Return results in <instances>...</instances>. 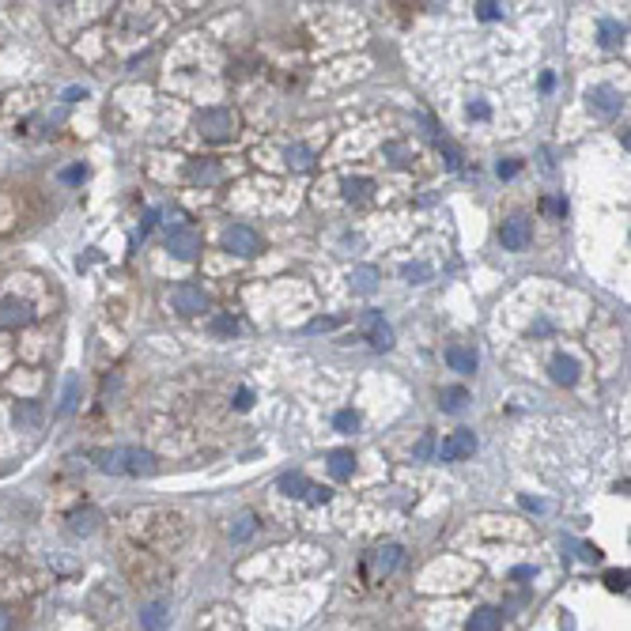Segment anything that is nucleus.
I'll use <instances>...</instances> for the list:
<instances>
[{"mask_svg":"<svg viewBox=\"0 0 631 631\" xmlns=\"http://www.w3.org/2000/svg\"><path fill=\"white\" fill-rule=\"evenodd\" d=\"M98 469L103 473H129V477H151L159 469V458L151 450H140V446H117V450H106L98 453Z\"/></svg>","mask_w":631,"mask_h":631,"instance_id":"nucleus-1","label":"nucleus"},{"mask_svg":"<svg viewBox=\"0 0 631 631\" xmlns=\"http://www.w3.org/2000/svg\"><path fill=\"white\" fill-rule=\"evenodd\" d=\"M197 132H201L204 140H212V144H224L231 140L238 132V117H235V110H227V106H208L197 114Z\"/></svg>","mask_w":631,"mask_h":631,"instance_id":"nucleus-2","label":"nucleus"},{"mask_svg":"<svg viewBox=\"0 0 631 631\" xmlns=\"http://www.w3.org/2000/svg\"><path fill=\"white\" fill-rule=\"evenodd\" d=\"M529 238H533V227H529V219L526 216H511V219H503V227H499V242H503V250H526L529 246Z\"/></svg>","mask_w":631,"mask_h":631,"instance_id":"nucleus-3","label":"nucleus"},{"mask_svg":"<svg viewBox=\"0 0 631 631\" xmlns=\"http://www.w3.org/2000/svg\"><path fill=\"white\" fill-rule=\"evenodd\" d=\"M167 250L174 253L178 261H193L197 253H201V235L190 227H174L170 235H167Z\"/></svg>","mask_w":631,"mask_h":631,"instance_id":"nucleus-4","label":"nucleus"},{"mask_svg":"<svg viewBox=\"0 0 631 631\" xmlns=\"http://www.w3.org/2000/svg\"><path fill=\"white\" fill-rule=\"evenodd\" d=\"M224 246H227L231 253H238V257H253V253L261 250V238L253 235L250 227L235 224V227H227V231H224Z\"/></svg>","mask_w":631,"mask_h":631,"instance_id":"nucleus-5","label":"nucleus"},{"mask_svg":"<svg viewBox=\"0 0 631 631\" xmlns=\"http://www.w3.org/2000/svg\"><path fill=\"white\" fill-rule=\"evenodd\" d=\"M473 450H477V435L473 431H453V435L439 446V458L442 461H461V458H473Z\"/></svg>","mask_w":631,"mask_h":631,"instance_id":"nucleus-6","label":"nucleus"},{"mask_svg":"<svg viewBox=\"0 0 631 631\" xmlns=\"http://www.w3.org/2000/svg\"><path fill=\"white\" fill-rule=\"evenodd\" d=\"M174 306H178L182 314H190V318L193 314H204V310H208V295L197 284H178V287H174Z\"/></svg>","mask_w":631,"mask_h":631,"instance_id":"nucleus-7","label":"nucleus"},{"mask_svg":"<svg viewBox=\"0 0 631 631\" xmlns=\"http://www.w3.org/2000/svg\"><path fill=\"white\" fill-rule=\"evenodd\" d=\"M363 329H367V340L378 352H390L393 348V329L382 322V314L378 310H371V314H363Z\"/></svg>","mask_w":631,"mask_h":631,"instance_id":"nucleus-8","label":"nucleus"},{"mask_svg":"<svg viewBox=\"0 0 631 631\" xmlns=\"http://www.w3.org/2000/svg\"><path fill=\"white\" fill-rule=\"evenodd\" d=\"M30 322H35L30 303H23V299H4V303H0V325L16 329V325H30Z\"/></svg>","mask_w":631,"mask_h":631,"instance_id":"nucleus-9","label":"nucleus"},{"mask_svg":"<svg viewBox=\"0 0 631 631\" xmlns=\"http://www.w3.org/2000/svg\"><path fill=\"white\" fill-rule=\"evenodd\" d=\"M548 371H552V382H560V386H574V382H579V359H574V356H552Z\"/></svg>","mask_w":631,"mask_h":631,"instance_id":"nucleus-10","label":"nucleus"},{"mask_svg":"<svg viewBox=\"0 0 631 631\" xmlns=\"http://www.w3.org/2000/svg\"><path fill=\"white\" fill-rule=\"evenodd\" d=\"M590 106L597 110V114L613 117L620 110V91H616V87H594V91H590Z\"/></svg>","mask_w":631,"mask_h":631,"instance_id":"nucleus-11","label":"nucleus"},{"mask_svg":"<svg viewBox=\"0 0 631 631\" xmlns=\"http://www.w3.org/2000/svg\"><path fill=\"white\" fill-rule=\"evenodd\" d=\"M140 624L144 631H167V605L163 601H151L140 608Z\"/></svg>","mask_w":631,"mask_h":631,"instance_id":"nucleus-12","label":"nucleus"},{"mask_svg":"<svg viewBox=\"0 0 631 631\" xmlns=\"http://www.w3.org/2000/svg\"><path fill=\"white\" fill-rule=\"evenodd\" d=\"M503 627V613L499 608H477L469 616V631H499Z\"/></svg>","mask_w":631,"mask_h":631,"instance_id":"nucleus-13","label":"nucleus"},{"mask_svg":"<svg viewBox=\"0 0 631 631\" xmlns=\"http://www.w3.org/2000/svg\"><path fill=\"white\" fill-rule=\"evenodd\" d=\"M348 280H352V287H356L359 295H371L374 287H378V269H371V265H356Z\"/></svg>","mask_w":631,"mask_h":631,"instance_id":"nucleus-14","label":"nucleus"},{"mask_svg":"<svg viewBox=\"0 0 631 631\" xmlns=\"http://www.w3.org/2000/svg\"><path fill=\"white\" fill-rule=\"evenodd\" d=\"M76 405H80V378H76V374H69V378H64V390H61L57 416H72Z\"/></svg>","mask_w":631,"mask_h":631,"instance_id":"nucleus-15","label":"nucleus"},{"mask_svg":"<svg viewBox=\"0 0 631 631\" xmlns=\"http://www.w3.org/2000/svg\"><path fill=\"white\" fill-rule=\"evenodd\" d=\"M446 363L453 371H461V374H473L477 371V356H473L469 348H461V345H450L446 348Z\"/></svg>","mask_w":631,"mask_h":631,"instance_id":"nucleus-16","label":"nucleus"},{"mask_svg":"<svg viewBox=\"0 0 631 631\" xmlns=\"http://www.w3.org/2000/svg\"><path fill=\"white\" fill-rule=\"evenodd\" d=\"M352 469H356V453L352 450H333L329 453V473H333L337 480H348Z\"/></svg>","mask_w":631,"mask_h":631,"instance_id":"nucleus-17","label":"nucleus"},{"mask_svg":"<svg viewBox=\"0 0 631 631\" xmlns=\"http://www.w3.org/2000/svg\"><path fill=\"white\" fill-rule=\"evenodd\" d=\"M276 488H280V492L287 495V499H303L310 484H306V477H303V473H284V477L276 480Z\"/></svg>","mask_w":631,"mask_h":631,"instance_id":"nucleus-18","label":"nucleus"},{"mask_svg":"<svg viewBox=\"0 0 631 631\" xmlns=\"http://www.w3.org/2000/svg\"><path fill=\"white\" fill-rule=\"evenodd\" d=\"M397 563H401V548L397 545H382V548H374V571H382V574H390Z\"/></svg>","mask_w":631,"mask_h":631,"instance_id":"nucleus-19","label":"nucleus"},{"mask_svg":"<svg viewBox=\"0 0 631 631\" xmlns=\"http://www.w3.org/2000/svg\"><path fill=\"white\" fill-rule=\"evenodd\" d=\"M465 401H469V393H465L461 386H446V390L439 393V405L446 408V412H461Z\"/></svg>","mask_w":631,"mask_h":631,"instance_id":"nucleus-20","label":"nucleus"},{"mask_svg":"<svg viewBox=\"0 0 631 631\" xmlns=\"http://www.w3.org/2000/svg\"><path fill=\"white\" fill-rule=\"evenodd\" d=\"M95 522H98V511H91V506H87V511H76V514L69 518V529H72V533H91Z\"/></svg>","mask_w":631,"mask_h":631,"instance_id":"nucleus-21","label":"nucleus"},{"mask_svg":"<svg viewBox=\"0 0 631 631\" xmlns=\"http://www.w3.org/2000/svg\"><path fill=\"white\" fill-rule=\"evenodd\" d=\"M287 167L291 170H310V163H314V155H310V148H303V144H295V148H287Z\"/></svg>","mask_w":631,"mask_h":631,"instance_id":"nucleus-22","label":"nucleus"},{"mask_svg":"<svg viewBox=\"0 0 631 631\" xmlns=\"http://www.w3.org/2000/svg\"><path fill=\"white\" fill-rule=\"evenodd\" d=\"M38 419H42V408L38 405H30V401H19L16 405V424L19 427H35Z\"/></svg>","mask_w":631,"mask_h":631,"instance_id":"nucleus-23","label":"nucleus"},{"mask_svg":"<svg viewBox=\"0 0 631 631\" xmlns=\"http://www.w3.org/2000/svg\"><path fill=\"white\" fill-rule=\"evenodd\" d=\"M401 276H405V284H424L427 276H431V269L424 261H408L405 269H401Z\"/></svg>","mask_w":631,"mask_h":631,"instance_id":"nucleus-24","label":"nucleus"},{"mask_svg":"<svg viewBox=\"0 0 631 631\" xmlns=\"http://www.w3.org/2000/svg\"><path fill=\"white\" fill-rule=\"evenodd\" d=\"M333 427H337V431H345V435H352V431L359 427V412H352V408H340V412L333 416Z\"/></svg>","mask_w":631,"mask_h":631,"instance_id":"nucleus-25","label":"nucleus"},{"mask_svg":"<svg viewBox=\"0 0 631 631\" xmlns=\"http://www.w3.org/2000/svg\"><path fill=\"white\" fill-rule=\"evenodd\" d=\"M345 197H348V201H363V197H371V182L367 178H348L345 182Z\"/></svg>","mask_w":631,"mask_h":631,"instance_id":"nucleus-26","label":"nucleus"},{"mask_svg":"<svg viewBox=\"0 0 631 631\" xmlns=\"http://www.w3.org/2000/svg\"><path fill=\"white\" fill-rule=\"evenodd\" d=\"M190 178H193V182H216V178H219V167H216V163H193V167H190Z\"/></svg>","mask_w":631,"mask_h":631,"instance_id":"nucleus-27","label":"nucleus"},{"mask_svg":"<svg viewBox=\"0 0 631 631\" xmlns=\"http://www.w3.org/2000/svg\"><path fill=\"white\" fill-rule=\"evenodd\" d=\"M212 333L216 337H235L238 333V322L231 314H219V318H212Z\"/></svg>","mask_w":631,"mask_h":631,"instance_id":"nucleus-28","label":"nucleus"},{"mask_svg":"<svg viewBox=\"0 0 631 631\" xmlns=\"http://www.w3.org/2000/svg\"><path fill=\"white\" fill-rule=\"evenodd\" d=\"M624 35H627V30L620 23H613V19H605V23H601V46H616Z\"/></svg>","mask_w":631,"mask_h":631,"instance_id":"nucleus-29","label":"nucleus"},{"mask_svg":"<svg viewBox=\"0 0 631 631\" xmlns=\"http://www.w3.org/2000/svg\"><path fill=\"white\" fill-rule=\"evenodd\" d=\"M435 144H439V151L446 155V167H450V170H458V167H461V151L453 148V144H450L446 137H435Z\"/></svg>","mask_w":631,"mask_h":631,"instance_id":"nucleus-30","label":"nucleus"},{"mask_svg":"<svg viewBox=\"0 0 631 631\" xmlns=\"http://www.w3.org/2000/svg\"><path fill=\"white\" fill-rule=\"evenodd\" d=\"M253 529H257V518H253V514H242V518H238V526L231 529V540H246Z\"/></svg>","mask_w":631,"mask_h":631,"instance_id":"nucleus-31","label":"nucleus"},{"mask_svg":"<svg viewBox=\"0 0 631 631\" xmlns=\"http://www.w3.org/2000/svg\"><path fill=\"white\" fill-rule=\"evenodd\" d=\"M605 586H608L613 594H624V590H627V571H608V574H605Z\"/></svg>","mask_w":631,"mask_h":631,"instance_id":"nucleus-32","label":"nucleus"},{"mask_svg":"<svg viewBox=\"0 0 631 631\" xmlns=\"http://www.w3.org/2000/svg\"><path fill=\"white\" fill-rule=\"evenodd\" d=\"M303 499H306L310 506H322V503L329 499V492H325V488H314V484H310V488H306V495H303Z\"/></svg>","mask_w":631,"mask_h":631,"instance_id":"nucleus-33","label":"nucleus"},{"mask_svg":"<svg viewBox=\"0 0 631 631\" xmlns=\"http://www.w3.org/2000/svg\"><path fill=\"white\" fill-rule=\"evenodd\" d=\"M579 560H586V563H597V560H601V552H597L594 545H579Z\"/></svg>","mask_w":631,"mask_h":631,"instance_id":"nucleus-34","label":"nucleus"},{"mask_svg":"<svg viewBox=\"0 0 631 631\" xmlns=\"http://www.w3.org/2000/svg\"><path fill=\"white\" fill-rule=\"evenodd\" d=\"M480 19H488V23H492V19H499V4L484 0V4H480Z\"/></svg>","mask_w":631,"mask_h":631,"instance_id":"nucleus-35","label":"nucleus"},{"mask_svg":"<svg viewBox=\"0 0 631 631\" xmlns=\"http://www.w3.org/2000/svg\"><path fill=\"white\" fill-rule=\"evenodd\" d=\"M431 450H435V442H431V435H424L416 442V458H431Z\"/></svg>","mask_w":631,"mask_h":631,"instance_id":"nucleus-36","label":"nucleus"},{"mask_svg":"<svg viewBox=\"0 0 631 631\" xmlns=\"http://www.w3.org/2000/svg\"><path fill=\"white\" fill-rule=\"evenodd\" d=\"M333 325H337L333 318H314V322H310L306 329H310V333H322V329H333Z\"/></svg>","mask_w":631,"mask_h":631,"instance_id":"nucleus-37","label":"nucleus"},{"mask_svg":"<svg viewBox=\"0 0 631 631\" xmlns=\"http://www.w3.org/2000/svg\"><path fill=\"white\" fill-rule=\"evenodd\" d=\"M250 405H253V393H250V390H238V397H235V408H238V412H246Z\"/></svg>","mask_w":631,"mask_h":631,"instance_id":"nucleus-38","label":"nucleus"},{"mask_svg":"<svg viewBox=\"0 0 631 631\" xmlns=\"http://www.w3.org/2000/svg\"><path fill=\"white\" fill-rule=\"evenodd\" d=\"M488 114H492V110L484 106V103H469V117H480V121H484Z\"/></svg>","mask_w":631,"mask_h":631,"instance_id":"nucleus-39","label":"nucleus"},{"mask_svg":"<svg viewBox=\"0 0 631 631\" xmlns=\"http://www.w3.org/2000/svg\"><path fill=\"white\" fill-rule=\"evenodd\" d=\"M61 178H64V182H83V167H69V170H61Z\"/></svg>","mask_w":631,"mask_h":631,"instance_id":"nucleus-40","label":"nucleus"},{"mask_svg":"<svg viewBox=\"0 0 631 631\" xmlns=\"http://www.w3.org/2000/svg\"><path fill=\"white\" fill-rule=\"evenodd\" d=\"M518 174V163L511 159V163H499V178H514Z\"/></svg>","mask_w":631,"mask_h":631,"instance_id":"nucleus-41","label":"nucleus"},{"mask_svg":"<svg viewBox=\"0 0 631 631\" xmlns=\"http://www.w3.org/2000/svg\"><path fill=\"white\" fill-rule=\"evenodd\" d=\"M545 212H552V216H563V212H567V204H563V201H545Z\"/></svg>","mask_w":631,"mask_h":631,"instance_id":"nucleus-42","label":"nucleus"},{"mask_svg":"<svg viewBox=\"0 0 631 631\" xmlns=\"http://www.w3.org/2000/svg\"><path fill=\"white\" fill-rule=\"evenodd\" d=\"M83 95H87L83 87H69V91H64V98H69V103H76V98H83Z\"/></svg>","mask_w":631,"mask_h":631,"instance_id":"nucleus-43","label":"nucleus"},{"mask_svg":"<svg viewBox=\"0 0 631 631\" xmlns=\"http://www.w3.org/2000/svg\"><path fill=\"white\" fill-rule=\"evenodd\" d=\"M522 506H529V511H545V503H537V499H529V495H522Z\"/></svg>","mask_w":631,"mask_h":631,"instance_id":"nucleus-44","label":"nucleus"},{"mask_svg":"<svg viewBox=\"0 0 631 631\" xmlns=\"http://www.w3.org/2000/svg\"><path fill=\"white\" fill-rule=\"evenodd\" d=\"M0 631H12V616H8L4 608H0Z\"/></svg>","mask_w":631,"mask_h":631,"instance_id":"nucleus-45","label":"nucleus"}]
</instances>
